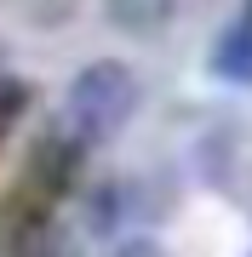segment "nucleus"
Here are the masks:
<instances>
[{
  "label": "nucleus",
  "instance_id": "nucleus-8",
  "mask_svg": "<svg viewBox=\"0 0 252 257\" xmlns=\"http://www.w3.org/2000/svg\"><path fill=\"white\" fill-rule=\"evenodd\" d=\"M109 257H172V251L160 246L155 234H132V240H121V246H115Z\"/></svg>",
  "mask_w": 252,
  "mask_h": 257
},
{
  "label": "nucleus",
  "instance_id": "nucleus-5",
  "mask_svg": "<svg viewBox=\"0 0 252 257\" xmlns=\"http://www.w3.org/2000/svg\"><path fill=\"white\" fill-rule=\"evenodd\" d=\"M212 69H218V80H235V86L252 80V6H241V18L212 46Z\"/></svg>",
  "mask_w": 252,
  "mask_h": 257
},
{
  "label": "nucleus",
  "instance_id": "nucleus-1",
  "mask_svg": "<svg viewBox=\"0 0 252 257\" xmlns=\"http://www.w3.org/2000/svg\"><path fill=\"white\" fill-rule=\"evenodd\" d=\"M138 74H132V63H121V57H98V63H86L75 74V86H69V103H63V126L75 132V138L86 149L109 143L126 132V120L138 114Z\"/></svg>",
  "mask_w": 252,
  "mask_h": 257
},
{
  "label": "nucleus",
  "instance_id": "nucleus-3",
  "mask_svg": "<svg viewBox=\"0 0 252 257\" xmlns=\"http://www.w3.org/2000/svg\"><path fill=\"white\" fill-rule=\"evenodd\" d=\"M103 18H109V29H121L132 40H155L178 18V0H103Z\"/></svg>",
  "mask_w": 252,
  "mask_h": 257
},
{
  "label": "nucleus",
  "instance_id": "nucleus-9",
  "mask_svg": "<svg viewBox=\"0 0 252 257\" xmlns=\"http://www.w3.org/2000/svg\"><path fill=\"white\" fill-rule=\"evenodd\" d=\"M0 6H6V0H0Z\"/></svg>",
  "mask_w": 252,
  "mask_h": 257
},
{
  "label": "nucleus",
  "instance_id": "nucleus-2",
  "mask_svg": "<svg viewBox=\"0 0 252 257\" xmlns=\"http://www.w3.org/2000/svg\"><path fill=\"white\" fill-rule=\"evenodd\" d=\"M80 160H86V143L69 126L35 138V149H29V194H40V200H63V194L75 189V177H80Z\"/></svg>",
  "mask_w": 252,
  "mask_h": 257
},
{
  "label": "nucleus",
  "instance_id": "nucleus-7",
  "mask_svg": "<svg viewBox=\"0 0 252 257\" xmlns=\"http://www.w3.org/2000/svg\"><path fill=\"white\" fill-rule=\"evenodd\" d=\"M115 217H121V189H98V194H92V229L103 234Z\"/></svg>",
  "mask_w": 252,
  "mask_h": 257
},
{
  "label": "nucleus",
  "instance_id": "nucleus-6",
  "mask_svg": "<svg viewBox=\"0 0 252 257\" xmlns=\"http://www.w3.org/2000/svg\"><path fill=\"white\" fill-rule=\"evenodd\" d=\"M29 109V86L12 80V74H0V138H6V126Z\"/></svg>",
  "mask_w": 252,
  "mask_h": 257
},
{
  "label": "nucleus",
  "instance_id": "nucleus-4",
  "mask_svg": "<svg viewBox=\"0 0 252 257\" xmlns=\"http://www.w3.org/2000/svg\"><path fill=\"white\" fill-rule=\"evenodd\" d=\"M0 257H80V246H75V234H69L63 223L46 211V217L23 223V229L0 246Z\"/></svg>",
  "mask_w": 252,
  "mask_h": 257
}]
</instances>
